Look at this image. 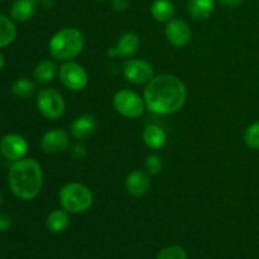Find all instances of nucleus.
<instances>
[{
	"mask_svg": "<svg viewBox=\"0 0 259 259\" xmlns=\"http://www.w3.org/2000/svg\"><path fill=\"white\" fill-rule=\"evenodd\" d=\"M156 259H187V253L180 245H168L157 254Z\"/></svg>",
	"mask_w": 259,
	"mask_h": 259,
	"instance_id": "24",
	"label": "nucleus"
},
{
	"mask_svg": "<svg viewBox=\"0 0 259 259\" xmlns=\"http://www.w3.org/2000/svg\"><path fill=\"white\" fill-rule=\"evenodd\" d=\"M244 142L248 148L259 151V121L248 126L244 133Z\"/></svg>",
	"mask_w": 259,
	"mask_h": 259,
	"instance_id": "23",
	"label": "nucleus"
},
{
	"mask_svg": "<svg viewBox=\"0 0 259 259\" xmlns=\"http://www.w3.org/2000/svg\"><path fill=\"white\" fill-rule=\"evenodd\" d=\"M146 106L157 115H172L181 110L187 100L184 81L172 73L154 76L146 85L143 93Z\"/></svg>",
	"mask_w": 259,
	"mask_h": 259,
	"instance_id": "1",
	"label": "nucleus"
},
{
	"mask_svg": "<svg viewBox=\"0 0 259 259\" xmlns=\"http://www.w3.org/2000/svg\"><path fill=\"white\" fill-rule=\"evenodd\" d=\"M38 0H14L10 7V18L15 22L24 23L35 14Z\"/></svg>",
	"mask_w": 259,
	"mask_h": 259,
	"instance_id": "16",
	"label": "nucleus"
},
{
	"mask_svg": "<svg viewBox=\"0 0 259 259\" xmlns=\"http://www.w3.org/2000/svg\"><path fill=\"white\" fill-rule=\"evenodd\" d=\"M124 186L128 195H131L132 197H142L148 192L151 186V177L148 172L134 169L126 176Z\"/></svg>",
	"mask_w": 259,
	"mask_h": 259,
	"instance_id": "13",
	"label": "nucleus"
},
{
	"mask_svg": "<svg viewBox=\"0 0 259 259\" xmlns=\"http://www.w3.org/2000/svg\"><path fill=\"white\" fill-rule=\"evenodd\" d=\"M70 212L66 211L65 209H56L48 214L47 219H46V225H47L48 230L55 234H60L63 233L70 225Z\"/></svg>",
	"mask_w": 259,
	"mask_h": 259,
	"instance_id": "18",
	"label": "nucleus"
},
{
	"mask_svg": "<svg viewBox=\"0 0 259 259\" xmlns=\"http://www.w3.org/2000/svg\"><path fill=\"white\" fill-rule=\"evenodd\" d=\"M40 147L42 151L50 156L63 153L70 147V136L65 129H51L43 134L40 139Z\"/></svg>",
	"mask_w": 259,
	"mask_h": 259,
	"instance_id": "10",
	"label": "nucleus"
},
{
	"mask_svg": "<svg viewBox=\"0 0 259 259\" xmlns=\"http://www.w3.org/2000/svg\"><path fill=\"white\" fill-rule=\"evenodd\" d=\"M164 34L169 45L177 48L186 47L191 42L192 37L190 25L184 19H179V18H172L169 22H167Z\"/></svg>",
	"mask_w": 259,
	"mask_h": 259,
	"instance_id": "11",
	"label": "nucleus"
},
{
	"mask_svg": "<svg viewBox=\"0 0 259 259\" xmlns=\"http://www.w3.org/2000/svg\"><path fill=\"white\" fill-rule=\"evenodd\" d=\"M113 105L116 113L128 119H137L143 115L146 101L143 96L131 89H120L113 98Z\"/></svg>",
	"mask_w": 259,
	"mask_h": 259,
	"instance_id": "6",
	"label": "nucleus"
},
{
	"mask_svg": "<svg viewBox=\"0 0 259 259\" xmlns=\"http://www.w3.org/2000/svg\"><path fill=\"white\" fill-rule=\"evenodd\" d=\"M58 200L62 209L70 214H81L93 206L94 194L86 185L80 182H68L61 187Z\"/></svg>",
	"mask_w": 259,
	"mask_h": 259,
	"instance_id": "4",
	"label": "nucleus"
},
{
	"mask_svg": "<svg viewBox=\"0 0 259 259\" xmlns=\"http://www.w3.org/2000/svg\"><path fill=\"white\" fill-rule=\"evenodd\" d=\"M28 148L29 144L27 139L20 134L10 133L0 139V153L9 161L15 162L24 158L28 153Z\"/></svg>",
	"mask_w": 259,
	"mask_h": 259,
	"instance_id": "9",
	"label": "nucleus"
},
{
	"mask_svg": "<svg viewBox=\"0 0 259 259\" xmlns=\"http://www.w3.org/2000/svg\"><path fill=\"white\" fill-rule=\"evenodd\" d=\"M111 7L115 10H125L128 8V0H111Z\"/></svg>",
	"mask_w": 259,
	"mask_h": 259,
	"instance_id": "27",
	"label": "nucleus"
},
{
	"mask_svg": "<svg viewBox=\"0 0 259 259\" xmlns=\"http://www.w3.org/2000/svg\"><path fill=\"white\" fill-rule=\"evenodd\" d=\"M94 2H105V0H94Z\"/></svg>",
	"mask_w": 259,
	"mask_h": 259,
	"instance_id": "32",
	"label": "nucleus"
},
{
	"mask_svg": "<svg viewBox=\"0 0 259 259\" xmlns=\"http://www.w3.org/2000/svg\"><path fill=\"white\" fill-rule=\"evenodd\" d=\"M12 217H9L8 214H4V212H0V232H7V230H9L12 228Z\"/></svg>",
	"mask_w": 259,
	"mask_h": 259,
	"instance_id": "26",
	"label": "nucleus"
},
{
	"mask_svg": "<svg viewBox=\"0 0 259 259\" xmlns=\"http://www.w3.org/2000/svg\"><path fill=\"white\" fill-rule=\"evenodd\" d=\"M13 95L19 99H28L35 93V85L27 77H19L12 85Z\"/></svg>",
	"mask_w": 259,
	"mask_h": 259,
	"instance_id": "22",
	"label": "nucleus"
},
{
	"mask_svg": "<svg viewBox=\"0 0 259 259\" xmlns=\"http://www.w3.org/2000/svg\"><path fill=\"white\" fill-rule=\"evenodd\" d=\"M58 78L66 89L81 91L88 86L89 73L82 65L75 61H66L58 68Z\"/></svg>",
	"mask_w": 259,
	"mask_h": 259,
	"instance_id": "7",
	"label": "nucleus"
},
{
	"mask_svg": "<svg viewBox=\"0 0 259 259\" xmlns=\"http://www.w3.org/2000/svg\"><path fill=\"white\" fill-rule=\"evenodd\" d=\"M35 105L43 118L57 120L65 114L66 101L63 95L55 88H45L37 94Z\"/></svg>",
	"mask_w": 259,
	"mask_h": 259,
	"instance_id": "5",
	"label": "nucleus"
},
{
	"mask_svg": "<svg viewBox=\"0 0 259 259\" xmlns=\"http://www.w3.org/2000/svg\"><path fill=\"white\" fill-rule=\"evenodd\" d=\"M187 13L195 20H206L214 14L217 3L215 0H187Z\"/></svg>",
	"mask_w": 259,
	"mask_h": 259,
	"instance_id": "15",
	"label": "nucleus"
},
{
	"mask_svg": "<svg viewBox=\"0 0 259 259\" xmlns=\"http://www.w3.org/2000/svg\"><path fill=\"white\" fill-rule=\"evenodd\" d=\"M141 47V38L136 32H125L119 37L115 47L109 48L108 56L110 58L124 57L132 58Z\"/></svg>",
	"mask_w": 259,
	"mask_h": 259,
	"instance_id": "12",
	"label": "nucleus"
},
{
	"mask_svg": "<svg viewBox=\"0 0 259 259\" xmlns=\"http://www.w3.org/2000/svg\"><path fill=\"white\" fill-rule=\"evenodd\" d=\"M58 75V67L55 61L52 60H43L34 67L33 76L35 81L39 83H48L55 80L56 76Z\"/></svg>",
	"mask_w": 259,
	"mask_h": 259,
	"instance_id": "19",
	"label": "nucleus"
},
{
	"mask_svg": "<svg viewBox=\"0 0 259 259\" xmlns=\"http://www.w3.org/2000/svg\"><path fill=\"white\" fill-rule=\"evenodd\" d=\"M72 153L76 158H82V157L86 154L85 147H83L82 144H76V146H73L72 148Z\"/></svg>",
	"mask_w": 259,
	"mask_h": 259,
	"instance_id": "28",
	"label": "nucleus"
},
{
	"mask_svg": "<svg viewBox=\"0 0 259 259\" xmlns=\"http://www.w3.org/2000/svg\"><path fill=\"white\" fill-rule=\"evenodd\" d=\"M4 63H5V61H4V56L2 55V53H0V71L3 70V67H4Z\"/></svg>",
	"mask_w": 259,
	"mask_h": 259,
	"instance_id": "30",
	"label": "nucleus"
},
{
	"mask_svg": "<svg viewBox=\"0 0 259 259\" xmlns=\"http://www.w3.org/2000/svg\"><path fill=\"white\" fill-rule=\"evenodd\" d=\"M8 184L18 199L24 201L35 199L43 186L42 166L33 158L18 159L10 167Z\"/></svg>",
	"mask_w": 259,
	"mask_h": 259,
	"instance_id": "2",
	"label": "nucleus"
},
{
	"mask_svg": "<svg viewBox=\"0 0 259 259\" xmlns=\"http://www.w3.org/2000/svg\"><path fill=\"white\" fill-rule=\"evenodd\" d=\"M143 141L144 144L149 149H161L167 143V134L163 129L156 124H149L143 131Z\"/></svg>",
	"mask_w": 259,
	"mask_h": 259,
	"instance_id": "17",
	"label": "nucleus"
},
{
	"mask_svg": "<svg viewBox=\"0 0 259 259\" xmlns=\"http://www.w3.org/2000/svg\"><path fill=\"white\" fill-rule=\"evenodd\" d=\"M223 5L228 8H237L243 3V0H219Z\"/></svg>",
	"mask_w": 259,
	"mask_h": 259,
	"instance_id": "29",
	"label": "nucleus"
},
{
	"mask_svg": "<svg viewBox=\"0 0 259 259\" xmlns=\"http://www.w3.org/2000/svg\"><path fill=\"white\" fill-rule=\"evenodd\" d=\"M3 200H4V196H3V192H2V191H0V205H2Z\"/></svg>",
	"mask_w": 259,
	"mask_h": 259,
	"instance_id": "31",
	"label": "nucleus"
},
{
	"mask_svg": "<svg viewBox=\"0 0 259 259\" xmlns=\"http://www.w3.org/2000/svg\"><path fill=\"white\" fill-rule=\"evenodd\" d=\"M17 37V27L10 18L0 14V48L12 45Z\"/></svg>",
	"mask_w": 259,
	"mask_h": 259,
	"instance_id": "21",
	"label": "nucleus"
},
{
	"mask_svg": "<svg viewBox=\"0 0 259 259\" xmlns=\"http://www.w3.org/2000/svg\"><path fill=\"white\" fill-rule=\"evenodd\" d=\"M144 167H146L147 172L149 175L154 176V175H158L162 171L163 162H162V158L158 154H149L146 158V162H144Z\"/></svg>",
	"mask_w": 259,
	"mask_h": 259,
	"instance_id": "25",
	"label": "nucleus"
},
{
	"mask_svg": "<svg viewBox=\"0 0 259 259\" xmlns=\"http://www.w3.org/2000/svg\"><path fill=\"white\" fill-rule=\"evenodd\" d=\"M98 128V120L91 114H82V115L76 116L75 120L71 123L70 132L73 138L78 141H85L90 138L95 133Z\"/></svg>",
	"mask_w": 259,
	"mask_h": 259,
	"instance_id": "14",
	"label": "nucleus"
},
{
	"mask_svg": "<svg viewBox=\"0 0 259 259\" xmlns=\"http://www.w3.org/2000/svg\"><path fill=\"white\" fill-rule=\"evenodd\" d=\"M123 75L133 85H147L154 77V70L144 58H129L123 65Z\"/></svg>",
	"mask_w": 259,
	"mask_h": 259,
	"instance_id": "8",
	"label": "nucleus"
},
{
	"mask_svg": "<svg viewBox=\"0 0 259 259\" xmlns=\"http://www.w3.org/2000/svg\"><path fill=\"white\" fill-rule=\"evenodd\" d=\"M175 4L171 0H154L151 5V15L161 23H167L174 18Z\"/></svg>",
	"mask_w": 259,
	"mask_h": 259,
	"instance_id": "20",
	"label": "nucleus"
},
{
	"mask_svg": "<svg viewBox=\"0 0 259 259\" xmlns=\"http://www.w3.org/2000/svg\"><path fill=\"white\" fill-rule=\"evenodd\" d=\"M85 47V37L80 29L66 27L57 30L48 42V51L52 58L61 62L72 61L82 52Z\"/></svg>",
	"mask_w": 259,
	"mask_h": 259,
	"instance_id": "3",
	"label": "nucleus"
}]
</instances>
